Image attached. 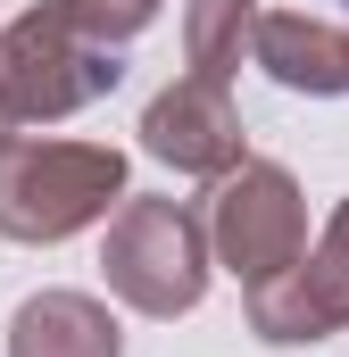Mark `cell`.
<instances>
[{"label": "cell", "instance_id": "1", "mask_svg": "<svg viewBox=\"0 0 349 357\" xmlns=\"http://www.w3.org/2000/svg\"><path fill=\"white\" fill-rule=\"evenodd\" d=\"M333 8H341V17H349V0H333Z\"/></svg>", "mask_w": 349, "mask_h": 357}]
</instances>
